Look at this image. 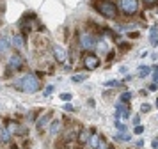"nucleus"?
<instances>
[{
  "label": "nucleus",
  "instance_id": "35",
  "mask_svg": "<svg viewBox=\"0 0 158 149\" xmlns=\"http://www.w3.org/2000/svg\"><path fill=\"white\" fill-rule=\"evenodd\" d=\"M139 121H140V117H139V115H135V117H133V122H135V124H139Z\"/></svg>",
  "mask_w": 158,
  "mask_h": 149
},
{
  "label": "nucleus",
  "instance_id": "29",
  "mask_svg": "<svg viewBox=\"0 0 158 149\" xmlns=\"http://www.w3.org/2000/svg\"><path fill=\"white\" fill-rule=\"evenodd\" d=\"M98 46H100V50H103V52H105V50H107V43H105V41H100V44H98Z\"/></svg>",
  "mask_w": 158,
  "mask_h": 149
},
{
  "label": "nucleus",
  "instance_id": "6",
  "mask_svg": "<svg viewBox=\"0 0 158 149\" xmlns=\"http://www.w3.org/2000/svg\"><path fill=\"white\" fill-rule=\"evenodd\" d=\"M22 66H23V57L20 53H15V55L9 57V62H7L9 71H18V69H22Z\"/></svg>",
  "mask_w": 158,
  "mask_h": 149
},
{
  "label": "nucleus",
  "instance_id": "34",
  "mask_svg": "<svg viewBox=\"0 0 158 149\" xmlns=\"http://www.w3.org/2000/svg\"><path fill=\"white\" fill-rule=\"evenodd\" d=\"M149 91H156V84H151L149 85Z\"/></svg>",
  "mask_w": 158,
  "mask_h": 149
},
{
  "label": "nucleus",
  "instance_id": "9",
  "mask_svg": "<svg viewBox=\"0 0 158 149\" xmlns=\"http://www.w3.org/2000/svg\"><path fill=\"white\" fill-rule=\"evenodd\" d=\"M149 43L153 48H156L158 46V27H151L149 30Z\"/></svg>",
  "mask_w": 158,
  "mask_h": 149
},
{
  "label": "nucleus",
  "instance_id": "33",
  "mask_svg": "<svg viewBox=\"0 0 158 149\" xmlns=\"http://www.w3.org/2000/svg\"><path fill=\"white\" fill-rule=\"evenodd\" d=\"M123 73V75H126V73H128V69H126V68H124V66H121V69H119Z\"/></svg>",
  "mask_w": 158,
  "mask_h": 149
},
{
  "label": "nucleus",
  "instance_id": "14",
  "mask_svg": "<svg viewBox=\"0 0 158 149\" xmlns=\"http://www.w3.org/2000/svg\"><path fill=\"white\" fill-rule=\"evenodd\" d=\"M98 142H100V135H98V133H93L91 137H89V142H87V144H89L93 149H96V147H98Z\"/></svg>",
  "mask_w": 158,
  "mask_h": 149
},
{
  "label": "nucleus",
  "instance_id": "12",
  "mask_svg": "<svg viewBox=\"0 0 158 149\" xmlns=\"http://www.w3.org/2000/svg\"><path fill=\"white\" fill-rule=\"evenodd\" d=\"M48 121H50V114H44V115H41V117H39V121L36 122V128H37V130H43V126H46V124H48Z\"/></svg>",
  "mask_w": 158,
  "mask_h": 149
},
{
  "label": "nucleus",
  "instance_id": "21",
  "mask_svg": "<svg viewBox=\"0 0 158 149\" xmlns=\"http://www.w3.org/2000/svg\"><path fill=\"white\" fill-rule=\"evenodd\" d=\"M85 78H87L85 75H75V77H73L71 80H73V82H75V84H80V82H84Z\"/></svg>",
  "mask_w": 158,
  "mask_h": 149
},
{
  "label": "nucleus",
  "instance_id": "30",
  "mask_svg": "<svg viewBox=\"0 0 158 149\" xmlns=\"http://www.w3.org/2000/svg\"><path fill=\"white\" fill-rule=\"evenodd\" d=\"M128 48H131V44H128V43H126V44H121V50H123V52H126Z\"/></svg>",
  "mask_w": 158,
  "mask_h": 149
},
{
  "label": "nucleus",
  "instance_id": "11",
  "mask_svg": "<svg viewBox=\"0 0 158 149\" xmlns=\"http://www.w3.org/2000/svg\"><path fill=\"white\" fill-rule=\"evenodd\" d=\"M60 128H62V122H60L59 119L52 121V124H50V133H52V135H57L59 131H60Z\"/></svg>",
  "mask_w": 158,
  "mask_h": 149
},
{
  "label": "nucleus",
  "instance_id": "3",
  "mask_svg": "<svg viewBox=\"0 0 158 149\" xmlns=\"http://www.w3.org/2000/svg\"><path fill=\"white\" fill-rule=\"evenodd\" d=\"M78 43L84 50H93L94 46H96V39H94L89 32H84V30L78 34Z\"/></svg>",
  "mask_w": 158,
  "mask_h": 149
},
{
  "label": "nucleus",
  "instance_id": "17",
  "mask_svg": "<svg viewBox=\"0 0 158 149\" xmlns=\"http://www.w3.org/2000/svg\"><path fill=\"white\" fill-rule=\"evenodd\" d=\"M149 73H151V69L148 68V66H140V68H139V77H140V78L149 77Z\"/></svg>",
  "mask_w": 158,
  "mask_h": 149
},
{
  "label": "nucleus",
  "instance_id": "8",
  "mask_svg": "<svg viewBox=\"0 0 158 149\" xmlns=\"http://www.w3.org/2000/svg\"><path fill=\"white\" fill-rule=\"evenodd\" d=\"M53 57H55V60L57 62H64L66 60V52H64V48H60V46H53Z\"/></svg>",
  "mask_w": 158,
  "mask_h": 149
},
{
  "label": "nucleus",
  "instance_id": "26",
  "mask_svg": "<svg viewBox=\"0 0 158 149\" xmlns=\"http://www.w3.org/2000/svg\"><path fill=\"white\" fill-rule=\"evenodd\" d=\"M96 149H107V144H105V140H103L101 137H100V142H98V147Z\"/></svg>",
  "mask_w": 158,
  "mask_h": 149
},
{
  "label": "nucleus",
  "instance_id": "10",
  "mask_svg": "<svg viewBox=\"0 0 158 149\" xmlns=\"http://www.w3.org/2000/svg\"><path fill=\"white\" fill-rule=\"evenodd\" d=\"M11 46V43H9V37L7 35H0V53H6Z\"/></svg>",
  "mask_w": 158,
  "mask_h": 149
},
{
  "label": "nucleus",
  "instance_id": "23",
  "mask_svg": "<svg viewBox=\"0 0 158 149\" xmlns=\"http://www.w3.org/2000/svg\"><path fill=\"white\" fill-rule=\"evenodd\" d=\"M115 128H117V131H119V133H123V131H126V126H124L123 122H119V121L115 122Z\"/></svg>",
  "mask_w": 158,
  "mask_h": 149
},
{
  "label": "nucleus",
  "instance_id": "18",
  "mask_svg": "<svg viewBox=\"0 0 158 149\" xmlns=\"http://www.w3.org/2000/svg\"><path fill=\"white\" fill-rule=\"evenodd\" d=\"M119 99H121V103H128L130 99H131V92H128V91H126V92H123V94H121V98H119Z\"/></svg>",
  "mask_w": 158,
  "mask_h": 149
},
{
  "label": "nucleus",
  "instance_id": "19",
  "mask_svg": "<svg viewBox=\"0 0 158 149\" xmlns=\"http://www.w3.org/2000/svg\"><path fill=\"white\" fill-rule=\"evenodd\" d=\"M119 85H121L119 80H108V82H105V87H119Z\"/></svg>",
  "mask_w": 158,
  "mask_h": 149
},
{
  "label": "nucleus",
  "instance_id": "28",
  "mask_svg": "<svg viewBox=\"0 0 158 149\" xmlns=\"http://www.w3.org/2000/svg\"><path fill=\"white\" fill-rule=\"evenodd\" d=\"M64 110H66V112H75V106H73L71 103H66V105H64Z\"/></svg>",
  "mask_w": 158,
  "mask_h": 149
},
{
  "label": "nucleus",
  "instance_id": "32",
  "mask_svg": "<svg viewBox=\"0 0 158 149\" xmlns=\"http://www.w3.org/2000/svg\"><path fill=\"white\" fill-rule=\"evenodd\" d=\"M153 78H155V82H158V68L155 69V73H153Z\"/></svg>",
  "mask_w": 158,
  "mask_h": 149
},
{
  "label": "nucleus",
  "instance_id": "25",
  "mask_svg": "<svg viewBox=\"0 0 158 149\" xmlns=\"http://www.w3.org/2000/svg\"><path fill=\"white\" fill-rule=\"evenodd\" d=\"M133 133H135V135H142V133H144V126H140V124H137V126H135V130H133Z\"/></svg>",
  "mask_w": 158,
  "mask_h": 149
},
{
  "label": "nucleus",
  "instance_id": "1",
  "mask_svg": "<svg viewBox=\"0 0 158 149\" xmlns=\"http://www.w3.org/2000/svg\"><path fill=\"white\" fill-rule=\"evenodd\" d=\"M15 87H16V89H20V91H23V92L34 94V92L39 91L41 84H39V80H37V77L34 75V73H27L25 77H22L18 82H16Z\"/></svg>",
  "mask_w": 158,
  "mask_h": 149
},
{
  "label": "nucleus",
  "instance_id": "16",
  "mask_svg": "<svg viewBox=\"0 0 158 149\" xmlns=\"http://www.w3.org/2000/svg\"><path fill=\"white\" fill-rule=\"evenodd\" d=\"M13 46H16V48H22L23 46V37L20 34H16L15 37H13V43H11Z\"/></svg>",
  "mask_w": 158,
  "mask_h": 149
},
{
  "label": "nucleus",
  "instance_id": "4",
  "mask_svg": "<svg viewBox=\"0 0 158 149\" xmlns=\"http://www.w3.org/2000/svg\"><path fill=\"white\" fill-rule=\"evenodd\" d=\"M119 7L124 14H135L139 11V0H119Z\"/></svg>",
  "mask_w": 158,
  "mask_h": 149
},
{
  "label": "nucleus",
  "instance_id": "7",
  "mask_svg": "<svg viewBox=\"0 0 158 149\" xmlns=\"http://www.w3.org/2000/svg\"><path fill=\"white\" fill-rule=\"evenodd\" d=\"M114 117L115 121H119V119H130V108L126 106V103H117L115 105V114H114Z\"/></svg>",
  "mask_w": 158,
  "mask_h": 149
},
{
  "label": "nucleus",
  "instance_id": "37",
  "mask_svg": "<svg viewBox=\"0 0 158 149\" xmlns=\"http://www.w3.org/2000/svg\"><path fill=\"white\" fill-rule=\"evenodd\" d=\"M156 106H158V99H156Z\"/></svg>",
  "mask_w": 158,
  "mask_h": 149
},
{
  "label": "nucleus",
  "instance_id": "13",
  "mask_svg": "<svg viewBox=\"0 0 158 149\" xmlns=\"http://www.w3.org/2000/svg\"><path fill=\"white\" fill-rule=\"evenodd\" d=\"M11 140V133L7 128H0V142H9Z\"/></svg>",
  "mask_w": 158,
  "mask_h": 149
},
{
  "label": "nucleus",
  "instance_id": "22",
  "mask_svg": "<svg viewBox=\"0 0 158 149\" xmlns=\"http://www.w3.org/2000/svg\"><path fill=\"white\" fill-rule=\"evenodd\" d=\"M71 98H73V96L69 94V92H62V94L59 96V99H62V101H66V103H68V101H69Z\"/></svg>",
  "mask_w": 158,
  "mask_h": 149
},
{
  "label": "nucleus",
  "instance_id": "36",
  "mask_svg": "<svg viewBox=\"0 0 158 149\" xmlns=\"http://www.w3.org/2000/svg\"><path fill=\"white\" fill-rule=\"evenodd\" d=\"M144 2H146V4H149V6H151V4H155L156 0H144Z\"/></svg>",
  "mask_w": 158,
  "mask_h": 149
},
{
  "label": "nucleus",
  "instance_id": "27",
  "mask_svg": "<svg viewBox=\"0 0 158 149\" xmlns=\"http://www.w3.org/2000/svg\"><path fill=\"white\" fill-rule=\"evenodd\" d=\"M52 92H53V85H48V87L44 89V92H43V94H44V96H50Z\"/></svg>",
  "mask_w": 158,
  "mask_h": 149
},
{
  "label": "nucleus",
  "instance_id": "5",
  "mask_svg": "<svg viewBox=\"0 0 158 149\" xmlns=\"http://www.w3.org/2000/svg\"><path fill=\"white\" fill-rule=\"evenodd\" d=\"M84 66H85V69L94 71L100 66V57L91 53V52H85V55H84Z\"/></svg>",
  "mask_w": 158,
  "mask_h": 149
},
{
  "label": "nucleus",
  "instance_id": "2",
  "mask_svg": "<svg viewBox=\"0 0 158 149\" xmlns=\"http://www.w3.org/2000/svg\"><path fill=\"white\" fill-rule=\"evenodd\" d=\"M94 9H96L101 16H105V18H115V16H117V7H115V4L110 2V0H96V2H94Z\"/></svg>",
  "mask_w": 158,
  "mask_h": 149
},
{
  "label": "nucleus",
  "instance_id": "24",
  "mask_svg": "<svg viewBox=\"0 0 158 149\" xmlns=\"http://www.w3.org/2000/svg\"><path fill=\"white\" fill-rule=\"evenodd\" d=\"M149 110H151V105H149V103H142V105H140V112H149Z\"/></svg>",
  "mask_w": 158,
  "mask_h": 149
},
{
  "label": "nucleus",
  "instance_id": "15",
  "mask_svg": "<svg viewBox=\"0 0 158 149\" xmlns=\"http://www.w3.org/2000/svg\"><path fill=\"white\" fill-rule=\"evenodd\" d=\"M89 137H91L89 131H87V130H82L80 135H78V142H80V144H87V142H89Z\"/></svg>",
  "mask_w": 158,
  "mask_h": 149
},
{
  "label": "nucleus",
  "instance_id": "20",
  "mask_svg": "<svg viewBox=\"0 0 158 149\" xmlns=\"http://www.w3.org/2000/svg\"><path fill=\"white\" fill-rule=\"evenodd\" d=\"M131 135H126V133H117L115 135V140H130Z\"/></svg>",
  "mask_w": 158,
  "mask_h": 149
},
{
  "label": "nucleus",
  "instance_id": "31",
  "mask_svg": "<svg viewBox=\"0 0 158 149\" xmlns=\"http://www.w3.org/2000/svg\"><path fill=\"white\" fill-rule=\"evenodd\" d=\"M151 147H153V149H158V139H155V140H153V144H151Z\"/></svg>",
  "mask_w": 158,
  "mask_h": 149
}]
</instances>
